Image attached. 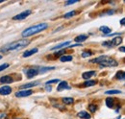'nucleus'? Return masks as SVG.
I'll use <instances>...</instances> for the list:
<instances>
[{"mask_svg":"<svg viewBox=\"0 0 125 119\" xmlns=\"http://www.w3.org/2000/svg\"><path fill=\"white\" fill-rule=\"evenodd\" d=\"M30 43V41L28 40H16L14 41L10 44L5 45L4 47H2L0 49L1 53H7V52H11V51H16V50H19L21 48L26 47L27 45Z\"/></svg>","mask_w":125,"mask_h":119,"instance_id":"nucleus-1","label":"nucleus"},{"mask_svg":"<svg viewBox=\"0 0 125 119\" xmlns=\"http://www.w3.org/2000/svg\"><path fill=\"white\" fill-rule=\"evenodd\" d=\"M47 28H48V24L47 23H39L37 25L31 26V27L27 28L26 30H24L21 35H22L23 38H28V37L36 35V34H38L40 32H42V31H44Z\"/></svg>","mask_w":125,"mask_h":119,"instance_id":"nucleus-2","label":"nucleus"},{"mask_svg":"<svg viewBox=\"0 0 125 119\" xmlns=\"http://www.w3.org/2000/svg\"><path fill=\"white\" fill-rule=\"evenodd\" d=\"M122 42V39L120 37H115L110 41H104L102 45L103 46H108V47H114V46H118Z\"/></svg>","mask_w":125,"mask_h":119,"instance_id":"nucleus-3","label":"nucleus"},{"mask_svg":"<svg viewBox=\"0 0 125 119\" xmlns=\"http://www.w3.org/2000/svg\"><path fill=\"white\" fill-rule=\"evenodd\" d=\"M100 65L102 66V67H114V66H117L118 65V62L116 61V60H115L113 59H110V58H108V59L106 60H104L102 63H100Z\"/></svg>","mask_w":125,"mask_h":119,"instance_id":"nucleus-4","label":"nucleus"},{"mask_svg":"<svg viewBox=\"0 0 125 119\" xmlns=\"http://www.w3.org/2000/svg\"><path fill=\"white\" fill-rule=\"evenodd\" d=\"M39 69H40V68H38V67H32V68H28V69L25 71L27 78H28V79H32V78H34L35 76H37V75L40 73Z\"/></svg>","mask_w":125,"mask_h":119,"instance_id":"nucleus-5","label":"nucleus"},{"mask_svg":"<svg viewBox=\"0 0 125 119\" xmlns=\"http://www.w3.org/2000/svg\"><path fill=\"white\" fill-rule=\"evenodd\" d=\"M31 13H32L31 10H26V11H23V12H21L20 14L15 15V16L13 17V19H14V20H22V19L26 18L27 16H29V15H31Z\"/></svg>","mask_w":125,"mask_h":119,"instance_id":"nucleus-6","label":"nucleus"},{"mask_svg":"<svg viewBox=\"0 0 125 119\" xmlns=\"http://www.w3.org/2000/svg\"><path fill=\"white\" fill-rule=\"evenodd\" d=\"M32 94H33V91H32L31 89H23V90L16 92V97H18V98L28 97V96H30Z\"/></svg>","mask_w":125,"mask_h":119,"instance_id":"nucleus-7","label":"nucleus"},{"mask_svg":"<svg viewBox=\"0 0 125 119\" xmlns=\"http://www.w3.org/2000/svg\"><path fill=\"white\" fill-rule=\"evenodd\" d=\"M12 92V88L9 86H3L0 88V94L1 95H9Z\"/></svg>","mask_w":125,"mask_h":119,"instance_id":"nucleus-8","label":"nucleus"},{"mask_svg":"<svg viewBox=\"0 0 125 119\" xmlns=\"http://www.w3.org/2000/svg\"><path fill=\"white\" fill-rule=\"evenodd\" d=\"M63 89H70V87L68 86L67 82H65V81L60 82V84H59L58 87H57V90H58V91H62Z\"/></svg>","mask_w":125,"mask_h":119,"instance_id":"nucleus-9","label":"nucleus"},{"mask_svg":"<svg viewBox=\"0 0 125 119\" xmlns=\"http://www.w3.org/2000/svg\"><path fill=\"white\" fill-rule=\"evenodd\" d=\"M0 83L1 84H11V83H13V78L9 75L2 76L0 78Z\"/></svg>","mask_w":125,"mask_h":119,"instance_id":"nucleus-10","label":"nucleus"},{"mask_svg":"<svg viewBox=\"0 0 125 119\" xmlns=\"http://www.w3.org/2000/svg\"><path fill=\"white\" fill-rule=\"evenodd\" d=\"M109 57L108 56H100V57H98V58H95V59L92 60H91V62H93V63H102L104 60H106L108 59Z\"/></svg>","mask_w":125,"mask_h":119,"instance_id":"nucleus-11","label":"nucleus"},{"mask_svg":"<svg viewBox=\"0 0 125 119\" xmlns=\"http://www.w3.org/2000/svg\"><path fill=\"white\" fill-rule=\"evenodd\" d=\"M39 51V49L38 48H33L31 50H27V51H25L24 53H23V58H27V57H30L32 55H34V54H36L37 52Z\"/></svg>","mask_w":125,"mask_h":119,"instance_id":"nucleus-12","label":"nucleus"},{"mask_svg":"<svg viewBox=\"0 0 125 119\" xmlns=\"http://www.w3.org/2000/svg\"><path fill=\"white\" fill-rule=\"evenodd\" d=\"M96 74V72L95 71H87V72H84L83 74H82V78L83 79H85V80H90L93 76Z\"/></svg>","mask_w":125,"mask_h":119,"instance_id":"nucleus-13","label":"nucleus"},{"mask_svg":"<svg viewBox=\"0 0 125 119\" xmlns=\"http://www.w3.org/2000/svg\"><path fill=\"white\" fill-rule=\"evenodd\" d=\"M39 82H33V83H29V84H25V85H22L20 86V89H28L30 88H33V87H36L38 86Z\"/></svg>","mask_w":125,"mask_h":119,"instance_id":"nucleus-14","label":"nucleus"},{"mask_svg":"<svg viewBox=\"0 0 125 119\" xmlns=\"http://www.w3.org/2000/svg\"><path fill=\"white\" fill-rule=\"evenodd\" d=\"M53 69H55L54 66H43V67H41V68L39 69V71H40L41 74H43V73H45V72L53 70Z\"/></svg>","mask_w":125,"mask_h":119,"instance_id":"nucleus-15","label":"nucleus"},{"mask_svg":"<svg viewBox=\"0 0 125 119\" xmlns=\"http://www.w3.org/2000/svg\"><path fill=\"white\" fill-rule=\"evenodd\" d=\"M87 39H88V36H87V35H80V36L76 37V38L74 39V40H75L77 43H81V42L85 41Z\"/></svg>","mask_w":125,"mask_h":119,"instance_id":"nucleus-16","label":"nucleus"},{"mask_svg":"<svg viewBox=\"0 0 125 119\" xmlns=\"http://www.w3.org/2000/svg\"><path fill=\"white\" fill-rule=\"evenodd\" d=\"M78 117L82 119H90L91 118V115H90V113H88L87 111H85V110H83V111H80L78 112Z\"/></svg>","mask_w":125,"mask_h":119,"instance_id":"nucleus-17","label":"nucleus"},{"mask_svg":"<svg viewBox=\"0 0 125 119\" xmlns=\"http://www.w3.org/2000/svg\"><path fill=\"white\" fill-rule=\"evenodd\" d=\"M70 43V41H64V42H62V43H60V44L56 45V46H54V47H52L51 48V50H58V49H62L63 48L64 46H67V45Z\"/></svg>","mask_w":125,"mask_h":119,"instance_id":"nucleus-18","label":"nucleus"},{"mask_svg":"<svg viewBox=\"0 0 125 119\" xmlns=\"http://www.w3.org/2000/svg\"><path fill=\"white\" fill-rule=\"evenodd\" d=\"M99 31H101L103 34H105V35H111V32H112V29L109 28L108 26H101L100 28H99Z\"/></svg>","mask_w":125,"mask_h":119,"instance_id":"nucleus-19","label":"nucleus"},{"mask_svg":"<svg viewBox=\"0 0 125 119\" xmlns=\"http://www.w3.org/2000/svg\"><path fill=\"white\" fill-rule=\"evenodd\" d=\"M62 103L65 105H72L74 103V99L71 97H63L62 99Z\"/></svg>","mask_w":125,"mask_h":119,"instance_id":"nucleus-20","label":"nucleus"},{"mask_svg":"<svg viewBox=\"0 0 125 119\" xmlns=\"http://www.w3.org/2000/svg\"><path fill=\"white\" fill-rule=\"evenodd\" d=\"M84 87L85 88H89V87H94L96 85V81H94V80H88L87 82H85L84 84Z\"/></svg>","mask_w":125,"mask_h":119,"instance_id":"nucleus-21","label":"nucleus"},{"mask_svg":"<svg viewBox=\"0 0 125 119\" xmlns=\"http://www.w3.org/2000/svg\"><path fill=\"white\" fill-rule=\"evenodd\" d=\"M72 56H70V55H65V56H62L61 58H60V61H62V62H66V61H71L72 60Z\"/></svg>","mask_w":125,"mask_h":119,"instance_id":"nucleus-22","label":"nucleus"},{"mask_svg":"<svg viewBox=\"0 0 125 119\" xmlns=\"http://www.w3.org/2000/svg\"><path fill=\"white\" fill-rule=\"evenodd\" d=\"M117 80H121V81H125V71H118L116 75H115Z\"/></svg>","mask_w":125,"mask_h":119,"instance_id":"nucleus-23","label":"nucleus"},{"mask_svg":"<svg viewBox=\"0 0 125 119\" xmlns=\"http://www.w3.org/2000/svg\"><path fill=\"white\" fill-rule=\"evenodd\" d=\"M119 93H121V91H120V90H118V89L107 90V91L105 92V94H107V95H114V94H119Z\"/></svg>","mask_w":125,"mask_h":119,"instance_id":"nucleus-24","label":"nucleus"},{"mask_svg":"<svg viewBox=\"0 0 125 119\" xmlns=\"http://www.w3.org/2000/svg\"><path fill=\"white\" fill-rule=\"evenodd\" d=\"M114 100L115 99H113V98H107L106 99V106L110 109H112L114 107Z\"/></svg>","mask_w":125,"mask_h":119,"instance_id":"nucleus-25","label":"nucleus"},{"mask_svg":"<svg viewBox=\"0 0 125 119\" xmlns=\"http://www.w3.org/2000/svg\"><path fill=\"white\" fill-rule=\"evenodd\" d=\"M75 15H76V12H75V11H71V12H69V13L64 14V15H63V17H64V18H70V17L74 16Z\"/></svg>","mask_w":125,"mask_h":119,"instance_id":"nucleus-26","label":"nucleus"},{"mask_svg":"<svg viewBox=\"0 0 125 119\" xmlns=\"http://www.w3.org/2000/svg\"><path fill=\"white\" fill-rule=\"evenodd\" d=\"M89 109H90L91 112H95V111L97 110V106L94 104L89 105Z\"/></svg>","mask_w":125,"mask_h":119,"instance_id":"nucleus-27","label":"nucleus"},{"mask_svg":"<svg viewBox=\"0 0 125 119\" xmlns=\"http://www.w3.org/2000/svg\"><path fill=\"white\" fill-rule=\"evenodd\" d=\"M93 55V53H92V51H84L83 53H82V57L83 58H88V57H90V56H92Z\"/></svg>","mask_w":125,"mask_h":119,"instance_id":"nucleus-28","label":"nucleus"},{"mask_svg":"<svg viewBox=\"0 0 125 119\" xmlns=\"http://www.w3.org/2000/svg\"><path fill=\"white\" fill-rule=\"evenodd\" d=\"M57 83H60V80L59 79H54V80H50V81H47L45 83V86H49L51 84H57Z\"/></svg>","mask_w":125,"mask_h":119,"instance_id":"nucleus-29","label":"nucleus"},{"mask_svg":"<svg viewBox=\"0 0 125 119\" xmlns=\"http://www.w3.org/2000/svg\"><path fill=\"white\" fill-rule=\"evenodd\" d=\"M115 14V11L114 10H110V11H107V12H104L103 14H101V15H112Z\"/></svg>","mask_w":125,"mask_h":119,"instance_id":"nucleus-30","label":"nucleus"},{"mask_svg":"<svg viewBox=\"0 0 125 119\" xmlns=\"http://www.w3.org/2000/svg\"><path fill=\"white\" fill-rule=\"evenodd\" d=\"M8 67H9V63H3V64H1L0 65V72L3 71V70H5Z\"/></svg>","mask_w":125,"mask_h":119,"instance_id":"nucleus-31","label":"nucleus"},{"mask_svg":"<svg viewBox=\"0 0 125 119\" xmlns=\"http://www.w3.org/2000/svg\"><path fill=\"white\" fill-rule=\"evenodd\" d=\"M78 1L77 0H70V1H66L65 2V6H68V5H71V4H74V3H77Z\"/></svg>","mask_w":125,"mask_h":119,"instance_id":"nucleus-32","label":"nucleus"},{"mask_svg":"<svg viewBox=\"0 0 125 119\" xmlns=\"http://www.w3.org/2000/svg\"><path fill=\"white\" fill-rule=\"evenodd\" d=\"M119 23H120V25H122V26H125V17H124V18H122V19L119 21Z\"/></svg>","mask_w":125,"mask_h":119,"instance_id":"nucleus-33","label":"nucleus"},{"mask_svg":"<svg viewBox=\"0 0 125 119\" xmlns=\"http://www.w3.org/2000/svg\"><path fill=\"white\" fill-rule=\"evenodd\" d=\"M119 51H121V52H124V53H125V46L119 47Z\"/></svg>","mask_w":125,"mask_h":119,"instance_id":"nucleus-34","label":"nucleus"},{"mask_svg":"<svg viewBox=\"0 0 125 119\" xmlns=\"http://www.w3.org/2000/svg\"><path fill=\"white\" fill-rule=\"evenodd\" d=\"M51 89H52V88H51V87H49V86H46V90H47V91H50Z\"/></svg>","mask_w":125,"mask_h":119,"instance_id":"nucleus-35","label":"nucleus"},{"mask_svg":"<svg viewBox=\"0 0 125 119\" xmlns=\"http://www.w3.org/2000/svg\"><path fill=\"white\" fill-rule=\"evenodd\" d=\"M3 2H4L3 0H0V4H1V3H3Z\"/></svg>","mask_w":125,"mask_h":119,"instance_id":"nucleus-36","label":"nucleus"},{"mask_svg":"<svg viewBox=\"0 0 125 119\" xmlns=\"http://www.w3.org/2000/svg\"><path fill=\"white\" fill-rule=\"evenodd\" d=\"M2 59V56H1V55H0V60Z\"/></svg>","mask_w":125,"mask_h":119,"instance_id":"nucleus-37","label":"nucleus"}]
</instances>
